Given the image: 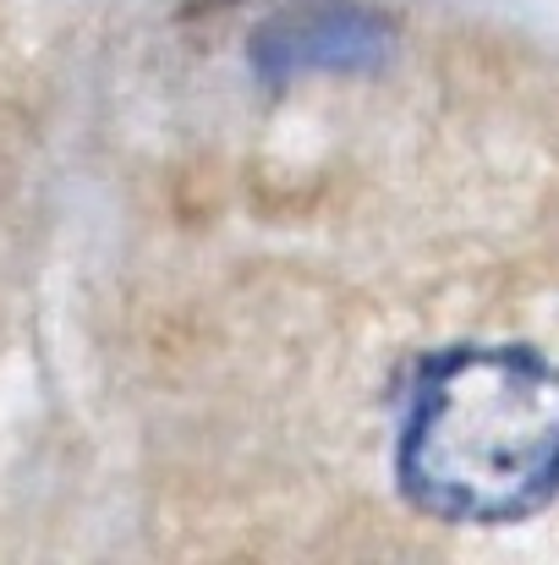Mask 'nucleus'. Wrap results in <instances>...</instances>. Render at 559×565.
Returning <instances> with one entry per match:
<instances>
[{
  "label": "nucleus",
  "instance_id": "1",
  "mask_svg": "<svg viewBox=\"0 0 559 565\" xmlns=\"http://www.w3.org/2000/svg\"><path fill=\"white\" fill-rule=\"evenodd\" d=\"M395 472L444 522H522L559 494V369L533 347L428 358L400 417Z\"/></svg>",
  "mask_w": 559,
  "mask_h": 565
},
{
  "label": "nucleus",
  "instance_id": "2",
  "mask_svg": "<svg viewBox=\"0 0 559 565\" xmlns=\"http://www.w3.org/2000/svg\"><path fill=\"white\" fill-rule=\"evenodd\" d=\"M395 50V28L363 0H291L252 33V66L269 83L373 72Z\"/></svg>",
  "mask_w": 559,
  "mask_h": 565
}]
</instances>
